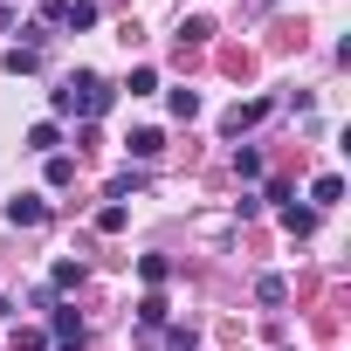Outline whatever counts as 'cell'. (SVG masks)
<instances>
[{
    "instance_id": "obj_3",
    "label": "cell",
    "mask_w": 351,
    "mask_h": 351,
    "mask_svg": "<svg viewBox=\"0 0 351 351\" xmlns=\"http://www.w3.org/2000/svg\"><path fill=\"white\" fill-rule=\"evenodd\" d=\"M262 117H269V97H248V104H234V110L221 117V131H228V138H241V131H255Z\"/></svg>"
},
{
    "instance_id": "obj_5",
    "label": "cell",
    "mask_w": 351,
    "mask_h": 351,
    "mask_svg": "<svg viewBox=\"0 0 351 351\" xmlns=\"http://www.w3.org/2000/svg\"><path fill=\"white\" fill-rule=\"evenodd\" d=\"M8 221H14V228H42V221H49V207H42L35 193H21V200H8Z\"/></svg>"
},
{
    "instance_id": "obj_2",
    "label": "cell",
    "mask_w": 351,
    "mask_h": 351,
    "mask_svg": "<svg viewBox=\"0 0 351 351\" xmlns=\"http://www.w3.org/2000/svg\"><path fill=\"white\" fill-rule=\"evenodd\" d=\"M42 21H62V28H97V0H42Z\"/></svg>"
},
{
    "instance_id": "obj_12",
    "label": "cell",
    "mask_w": 351,
    "mask_h": 351,
    "mask_svg": "<svg viewBox=\"0 0 351 351\" xmlns=\"http://www.w3.org/2000/svg\"><path fill=\"white\" fill-rule=\"evenodd\" d=\"M172 117L193 124V117H200V97H193V90H172Z\"/></svg>"
},
{
    "instance_id": "obj_11",
    "label": "cell",
    "mask_w": 351,
    "mask_h": 351,
    "mask_svg": "<svg viewBox=\"0 0 351 351\" xmlns=\"http://www.w3.org/2000/svg\"><path fill=\"white\" fill-rule=\"evenodd\" d=\"M255 296L276 310V303H289V282H282V276H262V282H255Z\"/></svg>"
},
{
    "instance_id": "obj_18",
    "label": "cell",
    "mask_w": 351,
    "mask_h": 351,
    "mask_svg": "<svg viewBox=\"0 0 351 351\" xmlns=\"http://www.w3.org/2000/svg\"><path fill=\"white\" fill-rule=\"evenodd\" d=\"M49 282H56V289H76V282H83V262H56V276H49Z\"/></svg>"
},
{
    "instance_id": "obj_13",
    "label": "cell",
    "mask_w": 351,
    "mask_h": 351,
    "mask_svg": "<svg viewBox=\"0 0 351 351\" xmlns=\"http://www.w3.org/2000/svg\"><path fill=\"white\" fill-rule=\"evenodd\" d=\"M76 180V158H62V152H49V186H69Z\"/></svg>"
},
{
    "instance_id": "obj_6",
    "label": "cell",
    "mask_w": 351,
    "mask_h": 351,
    "mask_svg": "<svg viewBox=\"0 0 351 351\" xmlns=\"http://www.w3.org/2000/svg\"><path fill=\"white\" fill-rule=\"evenodd\" d=\"M310 200H317V207H337V200H344V180H337V172H317V186H310Z\"/></svg>"
},
{
    "instance_id": "obj_14",
    "label": "cell",
    "mask_w": 351,
    "mask_h": 351,
    "mask_svg": "<svg viewBox=\"0 0 351 351\" xmlns=\"http://www.w3.org/2000/svg\"><path fill=\"white\" fill-rule=\"evenodd\" d=\"M138 276H145V282H152V289H158V282H165V276H172V262H165V255H145V262H138Z\"/></svg>"
},
{
    "instance_id": "obj_4",
    "label": "cell",
    "mask_w": 351,
    "mask_h": 351,
    "mask_svg": "<svg viewBox=\"0 0 351 351\" xmlns=\"http://www.w3.org/2000/svg\"><path fill=\"white\" fill-rule=\"evenodd\" d=\"M49 337H56V344H62V351H83V317H76V310H69V303H62V310H56V317H49Z\"/></svg>"
},
{
    "instance_id": "obj_1",
    "label": "cell",
    "mask_w": 351,
    "mask_h": 351,
    "mask_svg": "<svg viewBox=\"0 0 351 351\" xmlns=\"http://www.w3.org/2000/svg\"><path fill=\"white\" fill-rule=\"evenodd\" d=\"M49 104H56V117H104V110L117 104V90H110L104 76H69Z\"/></svg>"
},
{
    "instance_id": "obj_15",
    "label": "cell",
    "mask_w": 351,
    "mask_h": 351,
    "mask_svg": "<svg viewBox=\"0 0 351 351\" xmlns=\"http://www.w3.org/2000/svg\"><path fill=\"white\" fill-rule=\"evenodd\" d=\"M207 35H214V21H186V28H180V49H200Z\"/></svg>"
},
{
    "instance_id": "obj_16",
    "label": "cell",
    "mask_w": 351,
    "mask_h": 351,
    "mask_svg": "<svg viewBox=\"0 0 351 351\" xmlns=\"http://www.w3.org/2000/svg\"><path fill=\"white\" fill-rule=\"evenodd\" d=\"M28 145H35V152H56V145H62V131H56V124H35V131H28Z\"/></svg>"
},
{
    "instance_id": "obj_7",
    "label": "cell",
    "mask_w": 351,
    "mask_h": 351,
    "mask_svg": "<svg viewBox=\"0 0 351 351\" xmlns=\"http://www.w3.org/2000/svg\"><path fill=\"white\" fill-rule=\"evenodd\" d=\"M124 145H131V158H158V152H165V138H158L152 124H145V131H131Z\"/></svg>"
},
{
    "instance_id": "obj_8",
    "label": "cell",
    "mask_w": 351,
    "mask_h": 351,
    "mask_svg": "<svg viewBox=\"0 0 351 351\" xmlns=\"http://www.w3.org/2000/svg\"><path fill=\"white\" fill-rule=\"evenodd\" d=\"M282 228H289V234L303 241V234L317 228V207H296V200H289V207H282Z\"/></svg>"
},
{
    "instance_id": "obj_19",
    "label": "cell",
    "mask_w": 351,
    "mask_h": 351,
    "mask_svg": "<svg viewBox=\"0 0 351 351\" xmlns=\"http://www.w3.org/2000/svg\"><path fill=\"white\" fill-rule=\"evenodd\" d=\"M138 317H145V330H158V324H165V296H145V303H138Z\"/></svg>"
},
{
    "instance_id": "obj_9",
    "label": "cell",
    "mask_w": 351,
    "mask_h": 351,
    "mask_svg": "<svg viewBox=\"0 0 351 351\" xmlns=\"http://www.w3.org/2000/svg\"><path fill=\"white\" fill-rule=\"evenodd\" d=\"M42 69V49H8V76H35Z\"/></svg>"
},
{
    "instance_id": "obj_17",
    "label": "cell",
    "mask_w": 351,
    "mask_h": 351,
    "mask_svg": "<svg viewBox=\"0 0 351 351\" xmlns=\"http://www.w3.org/2000/svg\"><path fill=\"white\" fill-rule=\"evenodd\" d=\"M124 221H131V207H117V200H110V207H104V214H97V228H104V234H117V228H124Z\"/></svg>"
},
{
    "instance_id": "obj_10",
    "label": "cell",
    "mask_w": 351,
    "mask_h": 351,
    "mask_svg": "<svg viewBox=\"0 0 351 351\" xmlns=\"http://www.w3.org/2000/svg\"><path fill=\"white\" fill-rule=\"evenodd\" d=\"M124 90H131V97H152V90H158V69H152V62H138V69H131V83H124Z\"/></svg>"
}]
</instances>
